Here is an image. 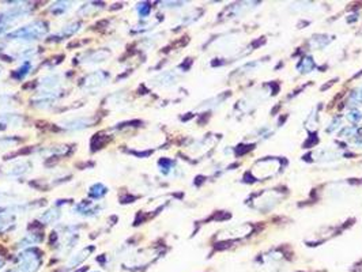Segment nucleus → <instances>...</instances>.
<instances>
[{"label":"nucleus","instance_id":"nucleus-1","mask_svg":"<svg viewBox=\"0 0 362 272\" xmlns=\"http://www.w3.org/2000/svg\"><path fill=\"white\" fill-rule=\"evenodd\" d=\"M48 32L46 23L43 21H36L30 25L22 26L17 29L15 32L8 34V38L11 40H18V41H34L43 38Z\"/></svg>","mask_w":362,"mask_h":272},{"label":"nucleus","instance_id":"nucleus-2","mask_svg":"<svg viewBox=\"0 0 362 272\" xmlns=\"http://www.w3.org/2000/svg\"><path fill=\"white\" fill-rule=\"evenodd\" d=\"M43 263V256L37 249L23 250L18 256V266L14 272H36Z\"/></svg>","mask_w":362,"mask_h":272},{"label":"nucleus","instance_id":"nucleus-3","mask_svg":"<svg viewBox=\"0 0 362 272\" xmlns=\"http://www.w3.org/2000/svg\"><path fill=\"white\" fill-rule=\"evenodd\" d=\"M109 75H106L105 72L102 71H97V72H93L85 78L83 81V87L85 89H95V87H99L104 85L105 82L108 81Z\"/></svg>","mask_w":362,"mask_h":272},{"label":"nucleus","instance_id":"nucleus-4","mask_svg":"<svg viewBox=\"0 0 362 272\" xmlns=\"http://www.w3.org/2000/svg\"><path fill=\"white\" fill-rule=\"evenodd\" d=\"M93 123H94L93 117H77V119L66 120V121L63 123V127L67 128V130L78 131V130H83V128H88V127H90Z\"/></svg>","mask_w":362,"mask_h":272},{"label":"nucleus","instance_id":"nucleus-5","mask_svg":"<svg viewBox=\"0 0 362 272\" xmlns=\"http://www.w3.org/2000/svg\"><path fill=\"white\" fill-rule=\"evenodd\" d=\"M74 211H77V214L83 215V217H94L95 214H98L99 208L95 206H91L90 201H82L74 208Z\"/></svg>","mask_w":362,"mask_h":272},{"label":"nucleus","instance_id":"nucleus-6","mask_svg":"<svg viewBox=\"0 0 362 272\" xmlns=\"http://www.w3.org/2000/svg\"><path fill=\"white\" fill-rule=\"evenodd\" d=\"M94 250V246H88V248H85V249H82L79 253H77V255H74L68 260V263H67V268H72V267H75L78 266V264H81L85 259H88L89 255Z\"/></svg>","mask_w":362,"mask_h":272},{"label":"nucleus","instance_id":"nucleus-7","mask_svg":"<svg viewBox=\"0 0 362 272\" xmlns=\"http://www.w3.org/2000/svg\"><path fill=\"white\" fill-rule=\"evenodd\" d=\"M106 57H109V52L106 50H94L91 53H89L86 57H85V61L89 63V64H94V63H102L106 60Z\"/></svg>","mask_w":362,"mask_h":272},{"label":"nucleus","instance_id":"nucleus-8","mask_svg":"<svg viewBox=\"0 0 362 272\" xmlns=\"http://www.w3.org/2000/svg\"><path fill=\"white\" fill-rule=\"evenodd\" d=\"M60 85V76L59 75H53V74H50V75H46L44 76L43 79H41V86L45 87V89H56V87Z\"/></svg>","mask_w":362,"mask_h":272},{"label":"nucleus","instance_id":"nucleus-9","mask_svg":"<svg viewBox=\"0 0 362 272\" xmlns=\"http://www.w3.org/2000/svg\"><path fill=\"white\" fill-rule=\"evenodd\" d=\"M79 23L78 22H72V23H68L66 26H63L60 32L56 34V37L59 38H64V37H68V36H72L74 33H77L79 30Z\"/></svg>","mask_w":362,"mask_h":272},{"label":"nucleus","instance_id":"nucleus-10","mask_svg":"<svg viewBox=\"0 0 362 272\" xmlns=\"http://www.w3.org/2000/svg\"><path fill=\"white\" fill-rule=\"evenodd\" d=\"M108 193V188L102 184H94L93 186H90V189H89V195L94 197V199H101V197H104L105 195Z\"/></svg>","mask_w":362,"mask_h":272},{"label":"nucleus","instance_id":"nucleus-11","mask_svg":"<svg viewBox=\"0 0 362 272\" xmlns=\"http://www.w3.org/2000/svg\"><path fill=\"white\" fill-rule=\"evenodd\" d=\"M32 70V64H30V61H25L18 70H15V72L12 74V78H15L17 81H22L25 76L28 75L29 71Z\"/></svg>","mask_w":362,"mask_h":272},{"label":"nucleus","instance_id":"nucleus-12","mask_svg":"<svg viewBox=\"0 0 362 272\" xmlns=\"http://www.w3.org/2000/svg\"><path fill=\"white\" fill-rule=\"evenodd\" d=\"M28 172H29L28 162L22 161V162L15 163V165L11 168V170L8 172V174H10V176H22V174L28 173Z\"/></svg>","mask_w":362,"mask_h":272},{"label":"nucleus","instance_id":"nucleus-13","mask_svg":"<svg viewBox=\"0 0 362 272\" xmlns=\"http://www.w3.org/2000/svg\"><path fill=\"white\" fill-rule=\"evenodd\" d=\"M59 218H60V212L57 211V210H53V208H52V210H49V211L44 212V214L40 217V219L45 223H53V222H56Z\"/></svg>","mask_w":362,"mask_h":272},{"label":"nucleus","instance_id":"nucleus-14","mask_svg":"<svg viewBox=\"0 0 362 272\" xmlns=\"http://www.w3.org/2000/svg\"><path fill=\"white\" fill-rule=\"evenodd\" d=\"M68 8H70V3L59 1V3H55V4L50 5V12L55 14V15H61V14H64Z\"/></svg>","mask_w":362,"mask_h":272},{"label":"nucleus","instance_id":"nucleus-15","mask_svg":"<svg viewBox=\"0 0 362 272\" xmlns=\"http://www.w3.org/2000/svg\"><path fill=\"white\" fill-rule=\"evenodd\" d=\"M136 8H137V12H139V16H140V18H146V16H148L150 11H151V7H150L147 3H139Z\"/></svg>","mask_w":362,"mask_h":272},{"label":"nucleus","instance_id":"nucleus-16","mask_svg":"<svg viewBox=\"0 0 362 272\" xmlns=\"http://www.w3.org/2000/svg\"><path fill=\"white\" fill-rule=\"evenodd\" d=\"M353 99H354L356 102H362V87L353 94Z\"/></svg>","mask_w":362,"mask_h":272},{"label":"nucleus","instance_id":"nucleus-17","mask_svg":"<svg viewBox=\"0 0 362 272\" xmlns=\"http://www.w3.org/2000/svg\"><path fill=\"white\" fill-rule=\"evenodd\" d=\"M3 266H4V260H3V259L0 257V268H1Z\"/></svg>","mask_w":362,"mask_h":272}]
</instances>
